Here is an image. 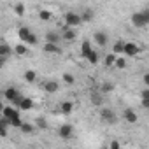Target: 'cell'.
I'll return each instance as SVG.
<instances>
[{"mask_svg":"<svg viewBox=\"0 0 149 149\" xmlns=\"http://www.w3.org/2000/svg\"><path fill=\"white\" fill-rule=\"evenodd\" d=\"M0 135L6 137V135H7V128H0Z\"/></svg>","mask_w":149,"mask_h":149,"instance_id":"cell-41","label":"cell"},{"mask_svg":"<svg viewBox=\"0 0 149 149\" xmlns=\"http://www.w3.org/2000/svg\"><path fill=\"white\" fill-rule=\"evenodd\" d=\"M142 107L144 109H149V100H142Z\"/></svg>","mask_w":149,"mask_h":149,"instance_id":"cell-40","label":"cell"},{"mask_svg":"<svg viewBox=\"0 0 149 149\" xmlns=\"http://www.w3.org/2000/svg\"><path fill=\"white\" fill-rule=\"evenodd\" d=\"M142 14H144V18H146V21H147V25H149V9H146V11H142Z\"/></svg>","mask_w":149,"mask_h":149,"instance_id":"cell-39","label":"cell"},{"mask_svg":"<svg viewBox=\"0 0 149 149\" xmlns=\"http://www.w3.org/2000/svg\"><path fill=\"white\" fill-rule=\"evenodd\" d=\"M63 81H65V84H74V83H76V77H74L72 74L65 72V74H63Z\"/></svg>","mask_w":149,"mask_h":149,"instance_id":"cell-28","label":"cell"},{"mask_svg":"<svg viewBox=\"0 0 149 149\" xmlns=\"http://www.w3.org/2000/svg\"><path fill=\"white\" fill-rule=\"evenodd\" d=\"M26 42H28L30 46H35V44H39V37H37L35 33H32V35H30V39H28Z\"/></svg>","mask_w":149,"mask_h":149,"instance_id":"cell-35","label":"cell"},{"mask_svg":"<svg viewBox=\"0 0 149 149\" xmlns=\"http://www.w3.org/2000/svg\"><path fill=\"white\" fill-rule=\"evenodd\" d=\"M109 149H121V147H119V142H118V140H112V142L109 144Z\"/></svg>","mask_w":149,"mask_h":149,"instance_id":"cell-37","label":"cell"},{"mask_svg":"<svg viewBox=\"0 0 149 149\" xmlns=\"http://www.w3.org/2000/svg\"><path fill=\"white\" fill-rule=\"evenodd\" d=\"M81 23H83L81 14H76V13H67V14H65V25H67V26L74 28V26H77V25H81Z\"/></svg>","mask_w":149,"mask_h":149,"instance_id":"cell-2","label":"cell"},{"mask_svg":"<svg viewBox=\"0 0 149 149\" xmlns=\"http://www.w3.org/2000/svg\"><path fill=\"white\" fill-rule=\"evenodd\" d=\"M81 19H83V23L91 21V19H93V11H84V13L81 14Z\"/></svg>","mask_w":149,"mask_h":149,"instance_id":"cell-25","label":"cell"},{"mask_svg":"<svg viewBox=\"0 0 149 149\" xmlns=\"http://www.w3.org/2000/svg\"><path fill=\"white\" fill-rule=\"evenodd\" d=\"M72 111H74V104H72L70 100L61 102V105H60V112H61V114H70Z\"/></svg>","mask_w":149,"mask_h":149,"instance_id":"cell-15","label":"cell"},{"mask_svg":"<svg viewBox=\"0 0 149 149\" xmlns=\"http://www.w3.org/2000/svg\"><path fill=\"white\" fill-rule=\"evenodd\" d=\"M112 90H114V84H112V83H104V84H102V91H104V93H111Z\"/></svg>","mask_w":149,"mask_h":149,"instance_id":"cell-32","label":"cell"},{"mask_svg":"<svg viewBox=\"0 0 149 149\" xmlns=\"http://www.w3.org/2000/svg\"><path fill=\"white\" fill-rule=\"evenodd\" d=\"M35 125H37V128H47V123H46V119H42V118H37L35 119Z\"/></svg>","mask_w":149,"mask_h":149,"instance_id":"cell-33","label":"cell"},{"mask_svg":"<svg viewBox=\"0 0 149 149\" xmlns=\"http://www.w3.org/2000/svg\"><path fill=\"white\" fill-rule=\"evenodd\" d=\"M140 98H142V100H149V88H144V90L140 91Z\"/></svg>","mask_w":149,"mask_h":149,"instance_id":"cell-36","label":"cell"},{"mask_svg":"<svg viewBox=\"0 0 149 149\" xmlns=\"http://www.w3.org/2000/svg\"><path fill=\"white\" fill-rule=\"evenodd\" d=\"M4 98L19 107V104H21V100H23L25 97H21V93H19L16 88H7V90H4Z\"/></svg>","mask_w":149,"mask_h":149,"instance_id":"cell-1","label":"cell"},{"mask_svg":"<svg viewBox=\"0 0 149 149\" xmlns=\"http://www.w3.org/2000/svg\"><path fill=\"white\" fill-rule=\"evenodd\" d=\"M102 149H109V147H102Z\"/></svg>","mask_w":149,"mask_h":149,"instance_id":"cell-42","label":"cell"},{"mask_svg":"<svg viewBox=\"0 0 149 149\" xmlns=\"http://www.w3.org/2000/svg\"><path fill=\"white\" fill-rule=\"evenodd\" d=\"M13 53H14V49H11V47H9L6 42H2V44H0V56H2L4 60H6V58H9Z\"/></svg>","mask_w":149,"mask_h":149,"instance_id":"cell-13","label":"cell"},{"mask_svg":"<svg viewBox=\"0 0 149 149\" xmlns=\"http://www.w3.org/2000/svg\"><path fill=\"white\" fill-rule=\"evenodd\" d=\"M132 25H133L135 28H144V26L147 25V21H146V18H144L142 11H139V13H133V14H132Z\"/></svg>","mask_w":149,"mask_h":149,"instance_id":"cell-3","label":"cell"},{"mask_svg":"<svg viewBox=\"0 0 149 149\" xmlns=\"http://www.w3.org/2000/svg\"><path fill=\"white\" fill-rule=\"evenodd\" d=\"M39 18H40L42 21H49V19H51V13L46 11V9H42V11L39 13Z\"/></svg>","mask_w":149,"mask_h":149,"instance_id":"cell-31","label":"cell"},{"mask_svg":"<svg viewBox=\"0 0 149 149\" xmlns=\"http://www.w3.org/2000/svg\"><path fill=\"white\" fill-rule=\"evenodd\" d=\"M32 33H33V32H32L28 26H21V28H19V32H18V35H19V39H21L23 42H26V40L30 39V35H32Z\"/></svg>","mask_w":149,"mask_h":149,"instance_id":"cell-14","label":"cell"},{"mask_svg":"<svg viewBox=\"0 0 149 149\" xmlns=\"http://www.w3.org/2000/svg\"><path fill=\"white\" fill-rule=\"evenodd\" d=\"M32 107H33V100L25 97V98L21 100V104H19V107H18V109H19V111H30Z\"/></svg>","mask_w":149,"mask_h":149,"instance_id":"cell-19","label":"cell"},{"mask_svg":"<svg viewBox=\"0 0 149 149\" xmlns=\"http://www.w3.org/2000/svg\"><path fill=\"white\" fill-rule=\"evenodd\" d=\"M91 51H93V49H91V42H90V40H84V42L81 44V54H83L84 58H88Z\"/></svg>","mask_w":149,"mask_h":149,"instance_id":"cell-16","label":"cell"},{"mask_svg":"<svg viewBox=\"0 0 149 149\" xmlns=\"http://www.w3.org/2000/svg\"><path fill=\"white\" fill-rule=\"evenodd\" d=\"M100 118H102L104 121H107V123H116V121H118L116 114H114L111 109H102V111H100Z\"/></svg>","mask_w":149,"mask_h":149,"instance_id":"cell-7","label":"cell"},{"mask_svg":"<svg viewBox=\"0 0 149 149\" xmlns=\"http://www.w3.org/2000/svg\"><path fill=\"white\" fill-rule=\"evenodd\" d=\"M42 49H44V53H47V54H60V53H61V49H60L56 44H49V42H46Z\"/></svg>","mask_w":149,"mask_h":149,"instance_id":"cell-11","label":"cell"},{"mask_svg":"<svg viewBox=\"0 0 149 149\" xmlns=\"http://www.w3.org/2000/svg\"><path fill=\"white\" fill-rule=\"evenodd\" d=\"M9 126H11V119L2 116V119H0V128H9Z\"/></svg>","mask_w":149,"mask_h":149,"instance_id":"cell-34","label":"cell"},{"mask_svg":"<svg viewBox=\"0 0 149 149\" xmlns=\"http://www.w3.org/2000/svg\"><path fill=\"white\" fill-rule=\"evenodd\" d=\"M58 83L56 81H47L46 84H44V90H46V93H56L58 91Z\"/></svg>","mask_w":149,"mask_h":149,"instance_id":"cell-18","label":"cell"},{"mask_svg":"<svg viewBox=\"0 0 149 149\" xmlns=\"http://www.w3.org/2000/svg\"><path fill=\"white\" fill-rule=\"evenodd\" d=\"M123 118H125L126 123H132V125L139 121V116H137V112H135L133 109H126V111L123 112Z\"/></svg>","mask_w":149,"mask_h":149,"instance_id":"cell-9","label":"cell"},{"mask_svg":"<svg viewBox=\"0 0 149 149\" xmlns=\"http://www.w3.org/2000/svg\"><path fill=\"white\" fill-rule=\"evenodd\" d=\"M91 104H93V105H97V107H100V105H102V97H100L97 91H93V93H91Z\"/></svg>","mask_w":149,"mask_h":149,"instance_id":"cell-24","label":"cell"},{"mask_svg":"<svg viewBox=\"0 0 149 149\" xmlns=\"http://www.w3.org/2000/svg\"><path fill=\"white\" fill-rule=\"evenodd\" d=\"M116 68H119V70H123V68H126V60L123 58V56H118V60H116V65H114Z\"/></svg>","mask_w":149,"mask_h":149,"instance_id":"cell-26","label":"cell"},{"mask_svg":"<svg viewBox=\"0 0 149 149\" xmlns=\"http://www.w3.org/2000/svg\"><path fill=\"white\" fill-rule=\"evenodd\" d=\"M140 53V47L135 44V42H125V51H123V54L125 56H137Z\"/></svg>","mask_w":149,"mask_h":149,"instance_id":"cell-4","label":"cell"},{"mask_svg":"<svg viewBox=\"0 0 149 149\" xmlns=\"http://www.w3.org/2000/svg\"><path fill=\"white\" fill-rule=\"evenodd\" d=\"M23 77H25V81H26V83H30V84H32V83H35V79H37V74H35V70H26Z\"/></svg>","mask_w":149,"mask_h":149,"instance_id":"cell-21","label":"cell"},{"mask_svg":"<svg viewBox=\"0 0 149 149\" xmlns=\"http://www.w3.org/2000/svg\"><path fill=\"white\" fill-rule=\"evenodd\" d=\"M116 60H118V54H114V53H109V54H105V58H104V63H105V67H114V65H116Z\"/></svg>","mask_w":149,"mask_h":149,"instance_id":"cell-17","label":"cell"},{"mask_svg":"<svg viewBox=\"0 0 149 149\" xmlns=\"http://www.w3.org/2000/svg\"><path fill=\"white\" fill-rule=\"evenodd\" d=\"M11 126H14V128H21V126H23V121H21L19 114H18V116H14V118L11 119Z\"/></svg>","mask_w":149,"mask_h":149,"instance_id":"cell-27","label":"cell"},{"mask_svg":"<svg viewBox=\"0 0 149 149\" xmlns=\"http://www.w3.org/2000/svg\"><path fill=\"white\" fill-rule=\"evenodd\" d=\"M144 84L149 88V72H147V74H144Z\"/></svg>","mask_w":149,"mask_h":149,"instance_id":"cell-38","label":"cell"},{"mask_svg":"<svg viewBox=\"0 0 149 149\" xmlns=\"http://www.w3.org/2000/svg\"><path fill=\"white\" fill-rule=\"evenodd\" d=\"M19 112H18V109H14V107H11V105H6L4 109H2V116L4 118H7V119H13L14 116H18Z\"/></svg>","mask_w":149,"mask_h":149,"instance_id":"cell-10","label":"cell"},{"mask_svg":"<svg viewBox=\"0 0 149 149\" xmlns=\"http://www.w3.org/2000/svg\"><path fill=\"white\" fill-rule=\"evenodd\" d=\"M14 53H16L18 56H23V54H26V53H28V47H26L25 44H18V46L14 47Z\"/></svg>","mask_w":149,"mask_h":149,"instance_id":"cell-22","label":"cell"},{"mask_svg":"<svg viewBox=\"0 0 149 149\" xmlns=\"http://www.w3.org/2000/svg\"><path fill=\"white\" fill-rule=\"evenodd\" d=\"M19 130H21L25 135H28V133H32V132H33V125H30V123H23V126H21Z\"/></svg>","mask_w":149,"mask_h":149,"instance_id":"cell-29","label":"cell"},{"mask_svg":"<svg viewBox=\"0 0 149 149\" xmlns=\"http://www.w3.org/2000/svg\"><path fill=\"white\" fill-rule=\"evenodd\" d=\"M61 30H63V35H61V37H63L65 40H68V42H70V40H74V39H76V32H74L70 26L63 25V28H61Z\"/></svg>","mask_w":149,"mask_h":149,"instance_id":"cell-12","label":"cell"},{"mask_svg":"<svg viewBox=\"0 0 149 149\" xmlns=\"http://www.w3.org/2000/svg\"><path fill=\"white\" fill-rule=\"evenodd\" d=\"M14 13L18 14V16H23L25 14V6L19 2V4H14Z\"/></svg>","mask_w":149,"mask_h":149,"instance_id":"cell-30","label":"cell"},{"mask_svg":"<svg viewBox=\"0 0 149 149\" xmlns=\"http://www.w3.org/2000/svg\"><path fill=\"white\" fill-rule=\"evenodd\" d=\"M58 135H60L61 139L68 140V139L74 135V128H72L70 125H61V126H60V130H58Z\"/></svg>","mask_w":149,"mask_h":149,"instance_id":"cell-5","label":"cell"},{"mask_svg":"<svg viewBox=\"0 0 149 149\" xmlns=\"http://www.w3.org/2000/svg\"><path fill=\"white\" fill-rule=\"evenodd\" d=\"M125 51V40H116L114 46H112V53L114 54H121Z\"/></svg>","mask_w":149,"mask_h":149,"instance_id":"cell-20","label":"cell"},{"mask_svg":"<svg viewBox=\"0 0 149 149\" xmlns=\"http://www.w3.org/2000/svg\"><path fill=\"white\" fill-rule=\"evenodd\" d=\"M93 40H95L100 47H104V46L109 42V37H107L105 32H95V33H93Z\"/></svg>","mask_w":149,"mask_h":149,"instance_id":"cell-6","label":"cell"},{"mask_svg":"<svg viewBox=\"0 0 149 149\" xmlns=\"http://www.w3.org/2000/svg\"><path fill=\"white\" fill-rule=\"evenodd\" d=\"M60 39H61V35H60L56 30H49V32L46 33V42H49V44H56V46H58Z\"/></svg>","mask_w":149,"mask_h":149,"instance_id":"cell-8","label":"cell"},{"mask_svg":"<svg viewBox=\"0 0 149 149\" xmlns=\"http://www.w3.org/2000/svg\"><path fill=\"white\" fill-rule=\"evenodd\" d=\"M86 60H88V61H90L91 65H97V63H98V51H95V49H93V51L90 53V56H88Z\"/></svg>","mask_w":149,"mask_h":149,"instance_id":"cell-23","label":"cell"}]
</instances>
